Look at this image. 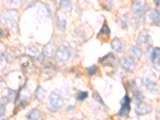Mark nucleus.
<instances>
[{"label":"nucleus","instance_id":"obj_23","mask_svg":"<svg viewBox=\"0 0 160 120\" xmlns=\"http://www.w3.org/2000/svg\"><path fill=\"white\" fill-rule=\"evenodd\" d=\"M146 87L148 88V91L151 93H153V94H158V91H159V89H158V85L155 83V82H152V83L148 84V85L146 86Z\"/></svg>","mask_w":160,"mask_h":120},{"label":"nucleus","instance_id":"obj_16","mask_svg":"<svg viewBox=\"0 0 160 120\" xmlns=\"http://www.w3.org/2000/svg\"><path fill=\"white\" fill-rule=\"evenodd\" d=\"M41 116V111L37 108H34L30 111L27 115V118L28 120H38Z\"/></svg>","mask_w":160,"mask_h":120},{"label":"nucleus","instance_id":"obj_21","mask_svg":"<svg viewBox=\"0 0 160 120\" xmlns=\"http://www.w3.org/2000/svg\"><path fill=\"white\" fill-rule=\"evenodd\" d=\"M133 98H134V101H135V103L138 104L140 103V102H142V100H143L144 98V95L141 91H135V93L134 94Z\"/></svg>","mask_w":160,"mask_h":120},{"label":"nucleus","instance_id":"obj_1","mask_svg":"<svg viewBox=\"0 0 160 120\" xmlns=\"http://www.w3.org/2000/svg\"><path fill=\"white\" fill-rule=\"evenodd\" d=\"M19 14L15 10H8L1 14L0 21L5 27L12 31L18 29Z\"/></svg>","mask_w":160,"mask_h":120},{"label":"nucleus","instance_id":"obj_9","mask_svg":"<svg viewBox=\"0 0 160 120\" xmlns=\"http://www.w3.org/2000/svg\"><path fill=\"white\" fill-rule=\"evenodd\" d=\"M56 49V45L55 43L49 42V43L44 46L43 50H42V55L47 58H51L55 55Z\"/></svg>","mask_w":160,"mask_h":120},{"label":"nucleus","instance_id":"obj_10","mask_svg":"<svg viewBox=\"0 0 160 120\" xmlns=\"http://www.w3.org/2000/svg\"><path fill=\"white\" fill-rule=\"evenodd\" d=\"M151 107L146 102H140L135 108V113L138 115H146L151 111Z\"/></svg>","mask_w":160,"mask_h":120},{"label":"nucleus","instance_id":"obj_28","mask_svg":"<svg viewBox=\"0 0 160 120\" xmlns=\"http://www.w3.org/2000/svg\"><path fill=\"white\" fill-rule=\"evenodd\" d=\"M15 91H12V90H9V92H8V100H9V101H12V100L15 98Z\"/></svg>","mask_w":160,"mask_h":120},{"label":"nucleus","instance_id":"obj_5","mask_svg":"<svg viewBox=\"0 0 160 120\" xmlns=\"http://www.w3.org/2000/svg\"><path fill=\"white\" fill-rule=\"evenodd\" d=\"M131 99L130 98V97L128 95H125L123 98L121 100V108L118 111V115H119L120 117H124V116H128L129 115L130 111H131Z\"/></svg>","mask_w":160,"mask_h":120},{"label":"nucleus","instance_id":"obj_27","mask_svg":"<svg viewBox=\"0 0 160 120\" xmlns=\"http://www.w3.org/2000/svg\"><path fill=\"white\" fill-rule=\"evenodd\" d=\"M97 71H98V68H97V66L95 65L91 66V67L88 68V73L89 75H94Z\"/></svg>","mask_w":160,"mask_h":120},{"label":"nucleus","instance_id":"obj_19","mask_svg":"<svg viewBox=\"0 0 160 120\" xmlns=\"http://www.w3.org/2000/svg\"><path fill=\"white\" fill-rule=\"evenodd\" d=\"M59 8L65 12H71L72 10V6L69 0H60Z\"/></svg>","mask_w":160,"mask_h":120},{"label":"nucleus","instance_id":"obj_26","mask_svg":"<svg viewBox=\"0 0 160 120\" xmlns=\"http://www.w3.org/2000/svg\"><path fill=\"white\" fill-rule=\"evenodd\" d=\"M110 29L109 28H108V26L107 25V24H104L103 26L102 27V28H101V31H99V33H98V35H110Z\"/></svg>","mask_w":160,"mask_h":120},{"label":"nucleus","instance_id":"obj_13","mask_svg":"<svg viewBox=\"0 0 160 120\" xmlns=\"http://www.w3.org/2000/svg\"><path fill=\"white\" fill-rule=\"evenodd\" d=\"M100 62L102 65L104 66H109V67H113L114 63L115 62V55H113L112 53H108V55H105L102 58H101Z\"/></svg>","mask_w":160,"mask_h":120},{"label":"nucleus","instance_id":"obj_17","mask_svg":"<svg viewBox=\"0 0 160 120\" xmlns=\"http://www.w3.org/2000/svg\"><path fill=\"white\" fill-rule=\"evenodd\" d=\"M46 91L42 88H41L40 86H38L37 88L36 91L35 93V96L36 99L38 100V102H42L46 98Z\"/></svg>","mask_w":160,"mask_h":120},{"label":"nucleus","instance_id":"obj_8","mask_svg":"<svg viewBox=\"0 0 160 120\" xmlns=\"http://www.w3.org/2000/svg\"><path fill=\"white\" fill-rule=\"evenodd\" d=\"M146 18L151 24L158 25L159 23V12L156 10H150L146 14Z\"/></svg>","mask_w":160,"mask_h":120},{"label":"nucleus","instance_id":"obj_12","mask_svg":"<svg viewBox=\"0 0 160 120\" xmlns=\"http://www.w3.org/2000/svg\"><path fill=\"white\" fill-rule=\"evenodd\" d=\"M151 62L154 64L155 68L159 71L160 66V49L158 48H156L154 49L151 54Z\"/></svg>","mask_w":160,"mask_h":120},{"label":"nucleus","instance_id":"obj_30","mask_svg":"<svg viewBox=\"0 0 160 120\" xmlns=\"http://www.w3.org/2000/svg\"><path fill=\"white\" fill-rule=\"evenodd\" d=\"M5 113V105L2 102H0V117H2Z\"/></svg>","mask_w":160,"mask_h":120},{"label":"nucleus","instance_id":"obj_29","mask_svg":"<svg viewBox=\"0 0 160 120\" xmlns=\"http://www.w3.org/2000/svg\"><path fill=\"white\" fill-rule=\"evenodd\" d=\"M8 3L12 4V5H19L22 2V0H6Z\"/></svg>","mask_w":160,"mask_h":120},{"label":"nucleus","instance_id":"obj_20","mask_svg":"<svg viewBox=\"0 0 160 120\" xmlns=\"http://www.w3.org/2000/svg\"><path fill=\"white\" fill-rule=\"evenodd\" d=\"M149 40V33L148 31H142L139 34L138 38V42L140 44H144L148 42Z\"/></svg>","mask_w":160,"mask_h":120},{"label":"nucleus","instance_id":"obj_33","mask_svg":"<svg viewBox=\"0 0 160 120\" xmlns=\"http://www.w3.org/2000/svg\"><path fill=\"white\" fill-rule=\"evenodd\" d=\"M71 120H79V119H77V118H72Z\"/></svg>","mask_w":160,"mask_h":120},{"label":"nucleus","instance_id":"obj_32","mask_svg":"<svg viewBox=\"0 0 160 120\" xmlns=\"http://www.w3.org/2000/svg\"><path fill=\"white\" fill-rule=\"evenodd\" d=\"M154 2H155V5H157V6L159 5V0H154Z\"/></svg>","mask_w":160,"mask_h":120},{"label":"nucleus","instance_id":"obj_2","mask_svg":"<svg viewBox=\"0 0 160 120\" xmlns=\"http://www.w3.org/2000/svg\"><path fill=\"white\" fill-rule=\"evenodd\" d=\"M49 102L52 109L57 110V111L61 109L64 105V101L62 96L56 91H53L50 95Z\"/></svg>","mask_w":160,"mask_h":120},{"label":"nucleus","instance_id":"obj_7","mask_svg":"<svg viewBox=\"0 0 160 120\" xmlns=\"http://www.w3.org/2000/svg\"><path fill=\"white\" fill-rule=\"evenodd\" d=\"M120 64L122 67V68H124L126 71H130V72L134 71L135 68V61L131 57H124V58H122L121 59Z\"/></svg>","mask_w":160,"mask_h":120},{"label":"nucleus","instance_id":"obj_24","mask_svg":"<svg viewBox=\"0 0 160 120\" xmlns=\"http://www.w3.org/2000/svg\"><path fill=\"white\" fill-rule=\"evenodd\" d=\"M88 97V91H78L76 94V98L78 101H84L86 98Z\"/></svg>","mask_w":160,"mask_h":120},{"label":"nucleus","instance_id":"obj_31","mask_svg":"<svg viewBox=\"0 0 160 120\" xmlns=\"http://www.w3.org/2000/svg\"><path fill=\"white\" fill-rule=\"evenodd\" d=\"M2 36H3V31L0 29V38H2Z\"/></svg>","mask_w":160,"mask_h":120},{"label":"nucleus","instance_id":"obj_4","mask_svg":"<svg viewBox=\"0 0 160 120\" xmlns=\"http://www.w3.org/2000/svg\"><path fill=\"white\" fill-rule=\"evenodd\" d=\"M71 52L68 47L66 46H62L60 47L55 53V59L58 62H67L70 58Z\"/></svg>","mask_w":160,"mask_h":120},{"label":"nucleus","instance_id":"obj_3","mask_svg":"<svg viewBox=\"0 0 160 120\" xmlns=\"http://www.w3.org/2000/svg\"><path fill=\"white\" fill-rule=\"evenodd\" d=\"M50 18V11L48 7L43 3H39L36 12V19L39 22H44Z\"/></svg>","mask_w":160,"mask_h":120},{"label":"nucleus","instance_id":"obj_25","mask_svg":"<svg viewBox=\"0 0 160 120\" xmlns=\"http://www.w3.org/2000/svg\"><path fill=\"white\" fill-rule=\"evenodd\" d=\"M28 51H29V53L31 55H34V56H38V55H39V52H38V49H37L36 47H35V46H29L28 48Z\"/></svg>","mask_w":160,"mask_h":120},{"label":"nucleus","instance_id":"obj_11","mask_svg":"<svg viewBox=\"0 0 160 120\" xmlns=\"http://www.w3.org/2000/svg\"><path fill=\"white\" fill-rule=\"evenodd\" d=\"M155 73L153 72L151 69L146 70L143 73V76H142V82L146 86H148V84L152 83L155 82Z\"/></svg>","mask_w":160,"mask_h":120},{"label":"nucleus","instance_id":"obj_15","mask_svg":"<svg viewBox=\"0 0 160 120\" xmlns=\"http://www.w3.org/2000/svg\"><path fill=\"white\" fill-rule=\"evenodd\" d=\"M66 22H67V19H66L65 15L62 13H58V19H57V26H58V28L60 31H65Z\"/></svg>","mask_w":160,"mask_h":120},{"label":"nucleus","instance_id":"obj_6","mask_svg":"<svg viewBox=\"0 0 160 120\" xmlns=\"http://www.w3.org/2000/svg\"><path fill=\"white\" fill-rule=\"evenodd\" d=\"M146 8H147L146 0H135L131 6V10L133 13H135V15H138V16H142L143 15Z\"/></svg>","mask_w":160,"mask_h":120},{"label":"nucleus","instance_id":"obj_18","mask_svg":"<svg viewBox=\"0 0 160 120\" xmlns=\"http://www.w3.org/2000/svg\"><path fill=\"white\" fill-rule=\"evenodd\" d=\"M130 54L135 58H139L142 55V51L137 45H132L130 47Z\"/></svg>","mask_w":160,"mask_h":120},{"label":"nucleus","instance_id":"obj_14","mask_svg":"<svg viewBox=\"0 0 160 120\" xmlns=\"http://www.w3.org/2000/svg\"><path fill=\"white\" fill-rule=\"evenodd\" d=\"M111 47L113 50L117 52H121L123 50V43L118 38H115L111 41Z\"/></svg>","mask_w":160,"mask_h":120},{"label":"nucleus","instance_id":"obj_22","mask_svg":"<svg viewBox=\"0 0 160 120\" xmlns=\"http://www.w3.org/2000/svg\"><path fill=\"white\" fill-rule=\"evenodd\" d=\"M19 96L22 100L30 98V97H31V92H30V90L28 89L27 87L23 88L22 89V91H21V92H20Z\"/></svg>","mask_w":160,"mask_h":120}]
</instances>
